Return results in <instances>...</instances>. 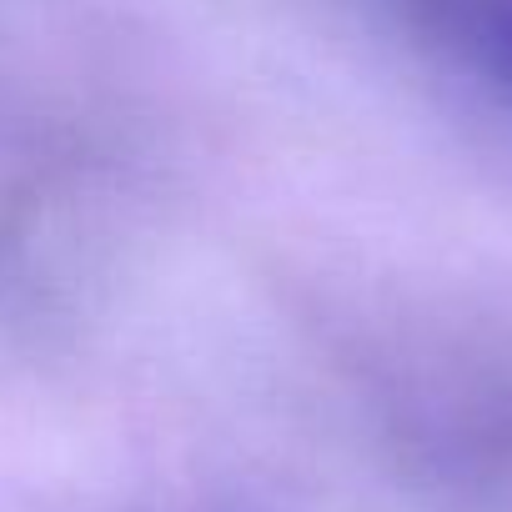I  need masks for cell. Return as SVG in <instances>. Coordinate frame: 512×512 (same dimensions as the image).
Here are the masks:
<instances>
[{
  "mask_svg": "<svg viewBox=\"0 0 512 512\" xmlns=\"http://www.w3.org/2000/svg\"><path fill=\"white\" fill-rule=\"evenodd\" d=\"M447 41L512 101V0H432Z\"/></svg>",
  "mask_w": 512,
  "mask_h": 512,
  "instance_id": "cell-1",
  "label": "cell"
}]
</instances>
